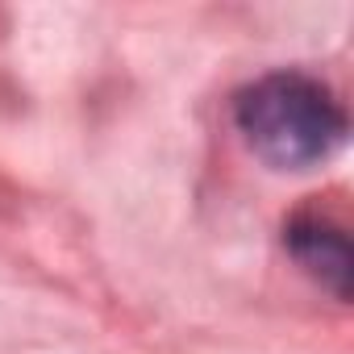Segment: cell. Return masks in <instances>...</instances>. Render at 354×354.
I'll return each instance as SVG.
<instances>
[{"instance_id": "6da1fadb", "label": "cell", "mask_w": 354, "mask_h": 354, "mask_svg": "<svg viewBox=\"0 0 354 354\" xmlns=\"http://www.w3.org/2000/svg\"><path fill=\"white\" fill-rule=\"evenodd\" d=\"M234 121L246 146L279 171H304L329 158L346 138V113L333 92L300 71H275L242 88Z\"/></svg>"}, {"instance_id": "7a4b0ae2", "label": "cell", "mask_w": 354, "mask_h": 354, "mask_svg": "<svg viewBox=\"0 0 354 354\" xmlns=\"http://www.w3.org/2000/svg\"><path fill=\"white\" fill-rule=\"evenodd\" d=\"M283 242L292 250V259L321 283L329 288L337 300L350 296V275H354V259H350V242L337 225L321 221V217H296L283 230Z\"/></svg>"}]
</instances>
